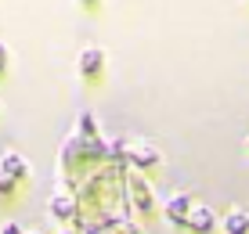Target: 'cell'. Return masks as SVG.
I'll return each mask as SVG.
<instances>
[{
  "label": "cell",
  "mask_w": 249,
  "mask_h": 234,
  "mask_svg": "<svg viewBox=\"0 0 249 234\" xmlns=\"http://www.w3.org/2000/svg\"><path fill=\"white\" fill-rule=\"evenodd\" d=\"M98 68H101V50L98 47H87V50H83V58H80V72L83 76H94Z\"/></svg>",
  "instance_id": "3957f363"
},
{
  "label": "cell",
  "mask_w": 249,
  "mask_h": 234,
  "mask_svg": "<svg viewBox=\"0 0 249 234\" xmlns=\"http://www.w3.org/2000/svg\"><path fill=\"white\" fill-rule=\"evenodd\" d=\"M72 209H76V205H72V198H69V195H54V198H51V213H54L58 220H69Z\"/></svg>",
  "instance_id": "5b68a950"
},
{
  "label": "cell",
  "mask_w": 249,
  "mask_h": 234,
  "mask_svg": "<svg viewBox=\"0 0 249 234\" xmlns=\"http://www.w3.org/2000/svg\"><path fill=\"white\" fill-rule=\"evenodd\" d=\"M130 159L137 166H152V162H159V151L152 148V144H144V141H134L130 144Z\"/></svg>",
  "instance_id": "7a4b0ae2"
},
{
  "label": "cell",
  "mask_w": 249,
  "mask_h": 234,
  "mask_svg": "<svg viewBox=\"0 0 249 234\" xmlns=\"http://www.w3.org/2000/svg\"><path fill=\"white\" fill-rule=\"evenodd\" d=\"M224 231H228V234H249V216H246L242 209H235V213L224 220Z\"/></svg>",
  "instance_id": "277c9868"
},
{
  "label": "cell",
  "mask_w": 249,
  "mask_h": 234,
  "mask_svg": "<svg viewBox=\"0 0 249 234\" xmlns=\"http://www.w3.org/2000/svg\"><path fill=\"white\" fill-rule=\"evenodd\" d=\"M188 209H192V198H188V195H177V198H174V202H170V205H166V213H170V216H174V220H177V223H184V216H188Z\"/></svg>",
  "instance_id": "8992f818"
},
{
  "label": "cell",
  "mask_w": 249,
  "mask_h": 234,
  "mask_svg": "<svg viewBox=\"0 0 249 234\" xmlns=\"http://www.w3.org/2000/svg\"><path fill=\"white\" fill-rule=\"evenodd\" d=\"M0 234H22V227H18V223H7V227L0 231Z\"/></svg>",
  "instance_id": "ba28073f"
},
{
  "label": "cell",
  "mask_w": 249,
  "mask_h": 234,
  "mask_svg": "<svg viewBox=\"0 0 249 234\" xmlns=\"http://www.w3.org/2000/svg\"><path fill=\"white\" fill-rule=\"evenodd\" d=\"M184 223H188L192 231H210V227H213V213L206 209V205H192L188 216H184Z\"/></svg>",
  "instance_id": "6da1fadb"
},
{
  "label": "cell",
  "mask_w": 249,
  "mask_h": 234,
  "mask_svg": "<svg viewBox=\"0 0 249 234\" xmlns=\"http://www.w3.org/2000/svg\"><path fill=\"white\" fill-rule=\"evenodd\" d=\"M0 169H4L7 177H25V162H22V155H4V159H0Z\"/></svg>",
  "instance_id": "52a82bcc"
},
{
  "label": "cell",
  "mask_w": 249,
  "mask_h": 234,
  "mask_svg": "<svg viewBox=\"0 0 249 234\" xmlns=\"http://www.w3.org/2000/svg\"><path fill=\"white\" fill-rule=\"evenodd\" d=\"M0 68H4V47H0Z\"/></svg>",
  "instance_id": "9c48e42d"
}]
</instances>
